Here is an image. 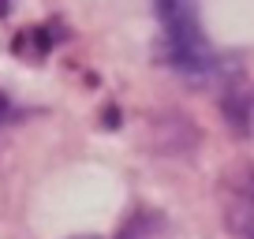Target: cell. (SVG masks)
I'll list each match as a JSON object with an SVG mask.
<instances>
[{"label": "cell", "mask_w": 254, "mask_h": 239, "mask_svg": "<svg viewBox=\"0 0 254 239\" xmlns=\"http://www.w3.org/2000/svg\"><path fill=\"white\" fill-rule=\"evenodd\" d=\"M153 11H157V23H161V41H165L168 64L187 75L209 71L213 67V49H209V38L202 30L194 0H153Z\"/></svg>", "instance_id": "1"}, {"label": "cell", "mask_w": 254, "mask_h": 239, "mask_svg": "<svg viewBox=\"0 0 254 239\" xmlns=\"http://www.w3.org/2000/svg\"><path fill=\"white\" fill-rule=\"evenodd\" d=\"M221 217L236 239H254V165H236L224 172Z\"/></svg>", "instance_id": "2"}, {"label": "cell", "mask_w": 254, "mask_h": 239, "mask_svg": "<svg viewBox=\"0 0 254 239\" xmlns=\"http://www.w3.org/2000/svg\"><path fill=\"white\" fill-rule=\"evenodd\" d=\"M116 239H165V221H161L153 209H138V213L120 228Z\"/></svg>", "instance_id": "3"}, {"label": "cell", "mask_w": 254, "mask_h": 239, "mask_svg": "<svg viewBox=\"0 0 254 239\" xmlns=\"http://www.w3.org/2000/svg\"><path fill=\"white\" fill-rule=\"evenodd\" d=\"M11 116H15V109H11V105H8V97L0 94V131H4V127H8V123H11Z\"/></svg>", "instance_id": "4"}, {"label": "cell", "mask_w": 254, "mask_h": 239, "mask_svg": "<svg viewBox=\"0 0 254 239\" xmlns=\"http://www.w3.org/2000/svg\"><path fill=\"white\" fill-rule=\"evenodd\" d=\"M11 4H15V0H0V15H8V11H11Z\"/></svg>", "instance_id": "5"}]
</instances>
